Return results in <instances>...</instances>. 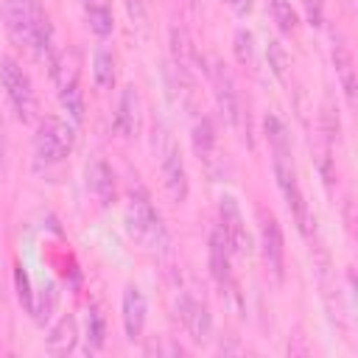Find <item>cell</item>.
<instances>
[{
    "label": "cell",
    "mask_w": 358,
    "mask_h": 358,
    "mask_svg": "<svg viewBox=\"0 0 358 358\" xmlns=\"http://www.w3.org/2000/svg\"><path fill=\"white\" fill-rule=\"evenodd\" d=\"M92 78L101 90H109L115 84V53L109 48H98L92 56Z\"/></svg>",
    "instance_id": "obj_18"
},
{
    "label": "cell",
    "mask_w": 358,
    "mask_h": 358,
    "mask_svg": "<svg viewBox=\"0 0 358 358\" xmlns=\"http://www.w3.org/2000/svg\"><path fill=\"white\" fill-rule=\"evenodd\" d=\"M3 151H6V145H3V123H0V162H3Z\"/></svg>",
    "instance_id": "obj_28"
},
{
    "label": "cell",
    "mask_w": 358,
    "mask_h": 358,
    "mask_svg": "<svg viewBox=\"0 0 358 358\" xmlns=\"http://www.w3.org/2000/svg\"><path fill=\"white\" fill-rule=\"evenodd\" d=\"M87 187L92 190V196L101 204H112L115 201V173L103 159H95L87 168Z\"/></svg>",
    "instance_id": "obj_13"
},
{
    "label": "cell",
    "mask_w": 358,
    "mask_h": 358,
    "mask_svg": "<svg viewBox=\"0 0 358 358\" xmlns=\"http://www.w3.org/2000/svg\"><path fill=\"white\" fill-rule=\"evenodd\" d=\"M305 8H308V20H310V25H319L322 22V0H305Z\"/></svg>",
    "instance_id": "obj_26"
},
{
    "label": "cell",
    "mask_w": 358,
    "mask_h": 358,
    "mask_svg": "<svg viewBox=\"0 0 358 358\" xmlns=\"http://www.w3.org/2000/svg\"><path fill=\"white\" fill-rule=\"evenodd\" d=\"M263 129H266V140L271 145V154H291L288 131H285V126H282V120L277 115H266Z\"/></svg>",
    "instance_id": "obj_20"
},
{
    "label": "cell",
    "mask_w": 358,
    "mask_h": 358,
    "mask_svg": "<svg viewBox=\"0 0 358 358\" xmlns=\"http://www.w3.org/2000/svg\"><path fill=\"white\" fill-rule=\"evenodd\" d=\"M162 182H165V190L168 196L179 204L187 199V168H185V159H182V151L176 145H171L165 151V159H162Z\"/></svg>",
    "instance_id": "obj_8"
},
{
    "label": "cell",
    "mask_w": 358,
    "mask_h": 358,
    "mask_svg": "<svg viewBox=\"0 0 358 358\" xmlns=\"http://www.w3.org/2000/svg\"><path fill=\"white\" fill-rule=\"evenodd\" d=\"M126 224H129V232L143 246H148V249H165V243H168L165 224H162L159 213L154 210V204L148 201V196L143 190H131L129 207H126Z\"/></svg>",
    "instance_id": "obj_1"
},
{
    "label": "cell",
    "mask_w": 358,
    "mask_h": 358,
    "mask_svg": "<svg viewBox=\"0 0 358 358\" xmlns=\"http://www.w3.org/2000/svg\"><path fill=\"white\" fill-rule=\"evenodd\" d=\"M84 3V14H87V25L95 36H109L115 31V17H112V0H81Z\"/></svg>",
    "instance_id": "obj_15"
},
{
    "label": "cell",
    "mask_w": 358,
    "mask_h": 358,
    "mask_svg": "<svg viewBox=\"0 0 358 358\" xmlns=\"http://www.w3.org/2000/svg\"><path fill=\"white\" fill-rule=\"evenodd\" d=\"M260 252H263V260L268 263V268L277 277H282L285 243H282V229L271 213H260Z\"/></svg>",
    "instance_id": "obj_7"
},
{
    "label": "cell",
    "mask_w": 358,
    "mask_h": 358,
    "mask_svg": "<svg viewBox=\"0 0 358 358\" xmlns=\"http://www.w3.org/2000/svg\"><path fill=\"white\" fill-rule=\"evenodd\" d=\"M0 84L17 112V117L22 123L34 120L36 117V92H34V84L28 78V73L20 67V62H14L11 56H3L0 59Z\"/></svg>",
    "instance_id": "obj_2"
},
{
    "label": "cell",
    "mask_w": 358,
    "mask_h": 358,
    "mask_svg": "<svg viewBox=\"0 0 358 358\" xmlns=\"http://www.w3.org/2000/svg\"><path fill=\"white\" fill-rule=\"evenodd\" d=\"M14 282H17V296H20L22 308H25L28 313H34V294H31V285H28V274H25L22 268L14 271Z\"/></svg>",
    "instance_id": "obj_25"
},
{
    "label": "cell",
    "mask_w": 358,
    "mask_h": 358,
    "mask_svg": "<svg viewBox=\"0 0 358 358\" xmlns=\"http://www.w3.org/2000/svg\"><path fill=\"white\" fill-rule=\"evenodd\" d=\"M333 62H336V70H338V78H341V90L347 95V103H355V64H352L350 48L341 39L333 45Z\"/></svg>",
    "instance_id": "obj_16"
},
{
    "label": "cell",
    "mask_w": 358,
    "mask_h": 358,
    "mask_svg": "<svg viewBox=\"0 0 358 358\" xmlns=\"http://www.w3.org/2000/svg\"><path fill=\"white\" fill-rule=\"evenodd\" d=\"M232 48H235V56H238L241 64H252V59H255V36H252V31L238 28L235 36H232Z\"/></svg>",
    "instance_id": "obj_22"
},
{
    "label": "cell",
    "mask_w": 358,
    "mask_h": 358,
    "mask_svg": "<svg viewBox=\"0 0 358 358\" xmlns=\"http://www.w3.org/2000/svg\"><path fill=\"white\" fill-rule=\"evenodd\" d=\"M3 20H6L8 39L20 48H31L34 31L48 20V14L39 6V0H8L3 8Z\"/></svg>",
    "instance_id": "obj_4"
},
{
    "label": "cell",
    "mask_w": 358,
    "mask_h": 358,
    "mask_svg": "<svg viewBox=\"0 0 358 358\" xmlns=\"http://www.w3.org/2000/svg\"><path fill=\"white\" fill-rule=\"evenodd\" d=\"M213 84H215V103L221 109V115L227 117L229 126H238L241 120V101H238V90L229 78V73L224 67L213 70Z\"/></svg>",
    "instance_id": "obj_11"
},
{
    "label": "cell",
    "mask_w": 358,
    "mask_h": 358,
    "mask_svg": "<svg viewBox=\"0 0 358 358\" xmlns=\"http://www.w3.org/2000/svg\"><path fill=\"white\" fill-rule=\"evenodd\" d=\"M268 6H271V17H274L277 28H280L282 34H294L296 25H299V17H296L294 6H291L288 0H268Z\"/></svg>",
    "instance_id": "obj_21"
},
{
    "label": "cell",
    "mask_w": 358,
    "mask_h": 358,
    "mask_svg": "<svg viewBox=\"0 0 358 358\" xmlns=\"http://www.w3.org/2000/svg\"><path fill=\"white\" fill-rule=\"evenodd\" d=\"M123 330H126V338L129 341H137L143 336V327H145V313H148V305H145V296L137 285H129L123 291Z\"/></svg>",
    "instance_id": "obj_9"
},
{
    "label": "cell",
    "mask_w": 358,
    "mask_h": 358,
    "mask_svg": "<svg viewBox=\"0 0 358 358\" xmlns=\"http://www.w3.org/2000/svg\"><path fill=\"white\" fill-rule=\"evenodd\" d=\"M218 229L224 232L227 243L232 252L238 255H249L252 252V235L246 229V221H243V213L238 207V201L232 196H221L218 201Z\"/></svg>",
    "instance_id": "obj_6"
},
{
    "label": "cell",
    "mask_w": 358,
    "mask_h": 358,
    "mask_svg": "<svg viewBox=\"0 0 358 358\" xmlns=\"http://www.w3.org/2000/svg\"><path fill=\"white\" fill-rule=\"evenodd\" d=\"M103 336H106V327H103V316L92 308L90 316H87V338H90V347L98 350L103 347Z\"/></svg>",
    "instance_id": "obj_24"
},
{
    "label": "cell",
    "mask_w": 358,
    "mask_h": 358,
    "mask_svg": "<svg viewBox=\"0 0 358 358\" xmlns=\"http://www.w3.org/2000/svg\"><path fill=\"white\" fill-rule=\"evenodd\" d=\"M271 168H274L277 187H280V193L285 196V204H288V210H291L296 227L305 232V229H308V204H305V196H302V190H299L291 154H274V157H271Z\"/></svg>",
    "instance_id": "obj_5"
},
{
    "label": "cell",
    "mask_w": 358,
    "mask_h": 358,
    "mask_svg": "<svg viewBox=\"0 0 358 358\" xmlns=\"http://www.w3.org/2000/svg\"><path fill=\"white\" fill-rule=\"evenodd\" d=\"M229 257H232V249L224 238V232L215 227L213 235H210V274L213 280L224 288L232 282V268H229Z\"/></svg>",
    "instance_id": "obj_12"
},
{
    "label": "cell",
    "mask_w": 358,
    "mask_h": 358,
    "mask_svg": "<svg viewBox=\"0 0 358 358\" xmlns=\"http://www.w3.org/2000/svg\"><path fill=\"white\" fill-rule=\"evenodd\" d=\"M179 313H182V322H185L187 333L193 336V341H207L210 338L213 319H210V310L201 299H196L193 294H185L179 299Z\"/></svg>",
    "instance_id": "obj_10"
},
{
    "label": "cell",
    "mask_w": 358,
    "mask_h": 358,
    "mask_svg": "<svg viewBox=\"0 0 358 358\" xmlns=\"http://www.w3.org/2000/svg\"><path fill=\"white\" fill-rule=\"evenodd\" d=\"M227 6L238 14V17H246L252 11V0H227Z\"/></svg>",
    "instance_id": "obj_27"
},
{
    "label": "cell",
    "mask_w": 358,
    "mask_h": 358,
    "mask_svg": "<svg viewBox=\"0 0 358 358\" xmlns=\"http://www.w3.org/2000/svg\"><path fill=\"white\" fill-rule=\"evenodd\" d=\"M190 137H193V151L201 159H213V151H215V129H213V120L210 117L196 120Z\"/></svg>",
    "instance_id": "obj_19"
},
{
    "label": "cell",
    "mask_w": 358,
    "mask_h": 358,
    "mask_svg": "<svg viewBox=\"0 0 358 358\" xmlns=\"http://www.w3.org/2000/svg\"><path fill=\"white\" fill-rule=\"evenodd\" d=\"M76 344H78L76 319H73V316H62V319L53 324V330H50V336H48V341H45V350H48L50 355H67V352L76 350Z\"/></svg>",
    "instance_id": "obj_14"
},
{
    "label": "cell",
    "mask_w": 358,
    "mask_h": 358,
    "mask_svg": "<svg viewBox=\"0 0 358 358\" xmlns=\"http://www.w3.org/2000/svg\"><path fill=\"white\" fill-rule=\"evenodd\" d=\"M115 126L123 137H131L137 129V92L134 87H123L120 90V101H117V115H115Z\"/></svg>",
    "instance_id": "obj_17"
},
{
    "label": "cell",
    "mask_w": 358,
    "mask_h": 358,
    "mask_svg": "<svg viewBox=\"0 0 358 358\" xmlns=\"http://www.w3.org/2000/svg\"><path fill=\"white\" fill-rule=\"evenodd\" d=\"M73 143H76V131L67 120L45 117L34 137V154L42 165H56L73 151Z\"/></svg>",
    "instance_id": "obj_3"
},
{
    "label": "cell",
    "mask_w": 358,
    "mask_h": 358,
    "mask_svg": "<svg viewBox=\"0 0 358 358\" xmlns=\"http://www.w3.org/2000/svg\"><path fill=\"white\" fill-rule=\"evenodd\" d=\"M0 17H3V3H0Z\"/></svg>",
    "instance_id": "obj_29"
},
{
    "label": "cell",
    "mask_w": 358,
    "mask_h": 358,
    "mask_svg": "<svg viewBox=\"0 0 358 358\" xmlns=\"http://www.w3.org/2000/svg\"><path fill=\"white\" fill-rule=\"evenodd\" d=\"M266 53H268V67H271V73H274L280 81H285V76H288V53H285V48H282L277 39H271Z\"/></svg>",
    "instance_id": "obj_23"
}]
</instances>
